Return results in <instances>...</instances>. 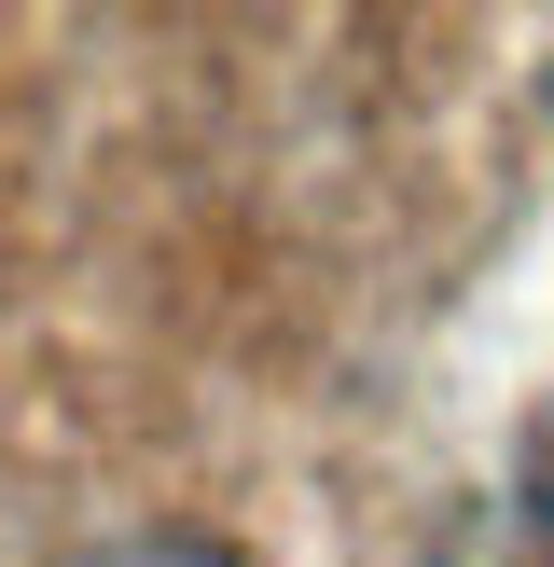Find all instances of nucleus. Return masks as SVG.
I'll return each instance as SVG.
<instances>
[{
    "mask_svg": "<svg viewBox=\"0 0 554 567\" xmlns=\"http://www.w3.org/2000/svg\"><path fill=\"white\" fill-rule=\"evenodd\" d=\"M83 567H249V554L208 540V526H138V540H98Z\"/></svg>",
    "mask_w": 554,
    "mask_h": 567,
    "instance_id": "1",
    "label": "nucleus"
}]
</instances>
